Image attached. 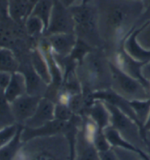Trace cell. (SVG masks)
Segmentation results:
<instances>
[{"label": "cell", "instance_id": "6da1fadb", "mask_svg": "<svg viewBox=\"0 0 150 160\" xmlns=\"http://www.w3.org/2000/svg\"><path fill=\"white\" fill-rule=\"evenodd\" d=\"M143 10L141 0H108L97 12L98 33L104 40L117 42L140 16Z\"/></svg>", "mask_w": 150, "mask_h": 160}, {"label": "cell", "instance_id": "7a4b0ae2", "mask_svg": "<svg viewBox=\"0 0 150 160\" xmlns=\"http://www.w3.org/2000/svg\"><path fill=\"white\" fill-rule=\"evenodd\" d=\"M78 128L73 126L66 134L27 140L14 160H70Z\"/></svg>", "mask_w": 150, "mask_h": 160}, {"label": "cell", "instance_id": "3957f363", "mask_svg": "<svg viewBox=\"0 0 150 160\" xmlns=\"http://www.w3.org/2000/svg\"><path fill=\"white\" fill-rule=\"evenodd\" d=\"M76 72L81 81L82 89L92 91L111 88V70L108 58L92 50L78 64Z\"/></svg>", "mask_w": 150, "mask_h": 160}, {"label": "cell", "instance_id": "277c9868", "mask_svg": "<svg viewBox=\"0 0 150 160\" xmlns=\"http://www.w3.org/2000/svg\"><path fill=\"white\" fill-rule=\"evenodd\" d=\"M104 102L111 113V127L116 129L126 140L137 149L148 153L149 149L142 127L116 107L106 102Z\"/></svg>", "mask_w": 150, "mask_h": 160}, {"label": "cell", "instance_id": "5b68a950", "mask_svg": "<svg viewBox=\"0 0 150 160\" xmlns=\"http://www.w3.org/2000/svg\"><path fill=\"white\" fill-rule=\"evenodd\" d=\"M109 62L111 70V89L113 92L130 102L150 98L149 90L141 81L126 74L110 59Z\"/></svg>", "mask_w": 150, "mask_h": 160}, {"label": "cell", "instance_id": "8992f818", "mask_svg": "<svg viewBox=\"0 0 150 160\" xmlns=\"http://www.w3.org/2000/svg\"><path fill=\"white\" fill-rule=\"evenodd\" d=\"M48 35L59 33H75V24L70 10L54 0L49 27L45 32Z\"/></svg>", "mask_w": 150, "mask_h": 160}, {"label": "cell", "instance_id": "52a82bcc", "mask_svg": "<svg viewBox=\"0 0 150 160\" xmlns=\"http://www.w3.org/2000/svg\"><path fill=\"white\" fill-rule=\"evenodd\" d=\"M75 24V32H81L84 36L87 37L95 31L98 32L97 29V10L93 9L88 4H82L77 7L70 8Z\"/></svg>", "mask_w": 150, "mask_h": 160}, {"label": "cell", "instance_id": "ba28073f", "mask_svg": "<svg viewBox=\"0 0 150 160\" xmlns=\"http://www.w3.org/2000/svg\"><path fill=\"white\" fill-rule=\"evenodd\" d=\"M42 97L25 94L10 102V108L15 122L23 125L33 116Z\"/></svg>", "mask_w": 150, "mask_h": 160}, {"label": "cell", "instance_id": "9c48e42d", "mask_svg": "<svg viewBox=\"0 0 150 160\" xmlns=\"http://www.w3.org/2000/svg\"><path fill=\"white\" fill-rule=\"evenodd\" d=\"M73 160H101L99 151L84 132L82 123L74 138Z\"/></svg>", "mask_w": 150, "mask_h": 160}, {"label": "cell", "instance_id": "30bf717a", "mask_svg": "<svg viewBox=\"0 0 150 160\" xmlns=\"http://www.w3.org/2000/svg\"><path fill=\"white\" fill-rule=\"evenodd\" d=\"M71 127V122H63L54 119L46 124L38 128L31 129L23 127L21 131V139L23 142L39 137H46L59 134H66Z\"/></svg>", "mask_w": 150, "mask_h": 160}, {"label": "cell", "instance_id": "8fae6325", "mask_svg": "<svg viewBox=\"0 0 150 160\" xmlns=\"http://www.w3.org/2000/svg\"><path fill=\"white\" fill-rule=\"evenodd\" d=\"M18 71L23 74L27 85V94L32 96L45 97L49 85L43 81L32 68L30 57L28 59L19 61Z\"/></svg>", "mask_w": 150, "mask_h": 160}, {"label": "cell", "instance_id": "7c38bea8", "mask_svg": "<svg viewBox=\"0 0 150 160\" xmlns=\"http://www.w3.org/2000/svg\"><path fill=\"white\" fill-rule=\"evenodd\" d=\"M54 53L59 57H67L76 45L78 37L75 33L52 34L47 36Z\"/></svg>", "mask_w": 150, "mask_h": 160}, {"label": "cell", "instance_id": "4fadbf2b", "mask_svg": "<svg viewBox=\"0 0 150 160\" xmlns=\"http://www.w3.org/2000/svg\"><path fill=\"white\" fill-rule=\"evenodd\" d=\"M55 103L47 97L41 98L35 112L31 118L24 123L23 127L34 129L42 127L54 119Z\"/></svg>", "mask_w": 150, "mask_h": 160}, {"label": "cell", "instance_id": "5bb4252c", "mask_svg": "<svg viewBox=\"0 0 150 160\" xmlns=\"http://www.w3.org/2000/svg\"><path fill=\"white\" fill-rule=\"evenodd\" d=\"M141 27L132 29L122 41V48L127 54L136 61L141 63H147L150 61V51L146 50L139 44L137 35Z\"/></svg>", "mask_w": 150, "mask_h": 160}, {"label": "cell", "instance_id": "9a60e30c", "mask_svg": "<svg viewBox=\"0 0 150 160\" xmlns=\"http://www.w3.org/2000/svg\"><path fill=\"white\" fill-rule=\"evenodd\" d=\"M84 115L90 117L101 130L111 127V113L103 101L95 99L86 109Z\"/></svg>", "mask_w": 150, "mask_h": 160}, {"label": "cell", "instance_id": "2e32d148", "mask_svg": "<svg viewBox=\"0 0 150 160\" xmlns=\"http://www.w3.org/2000/svg\"><path fill=\"white\" fill-rule=\"evenodd\" d=\"M29 57L32 68L37 74L45 83L50 85L52 81V78L49 64L38 47L31 50L29 52Z\"/></svg>", "mask_w": 150, "mask_h": 160}, {"label": "cell", "instance_id": "e0dca14e", "mask_svg": "<svg viewBox=\"0 0 150 160\" xmlns=\"http://www.w3.org/2000/svg\"><path fill=\"white\" fill-rule=\"evenodd\" d=\"M25 94H27V85L24 75L20 71L13 72L10 83L5 89L8 101L10 103L12 102Z\"/></svg>", "mask_w": 150, "mask_h": 160}, {"label": "cell", "instance_id": "ac0fdd59", "mask_svg": "<svg viewBox=\"0 0 150 160\" xmlns=\"http://www.w3.org/2000/svg\"><path fill=\"white\" fill-rule=\"evenodd\" d=\"M32 9L29 0H10L8 16L14 22L20 23L26 21Z\"/></svg>", "mask_w": 150, "mask_h": 160}, {"label": "cell", "instance_id": "d6986e66", "mask_svg": "<svg viewBox=\"0 0 150 160\" xmlns=\"http://www.w3.org/2000/svg\"><path fill=\"white\" fill-rule=\"evenodd\" d=\"M23 126L20 125L15 137L5 146L0 148V160H14L20 152L23 142L21 139V131Z\"/></svg>", "mask_w": 150, "mask_h": 160}, {"label": "cell", "instance_id": "ffe728a7", "mask_svg": "<svg viewBox=\"0 0 150 160\" xmlns=\"http://www.w3.org/2000/svg\"><path fill=\"white\" fill-rule=\"evenodd\" d=\"M54 0H38L32 8L29 15L38 17L45 25V33L49 27Z\"/></svg>", "mask_w": 150, "mask_h": 160}, {"label": "cell", "instance_id": "44dd1931", "mask_svg": "<svg viewBox=\"0 0 150 160\" xmlns=\"http://www.w3.org/2000/svg\"><path fill=\"white\" fill-rule=\"evenodd\" d=\"M20 63L13 51L5 48H0V72L18 71Z\"/></svg>", "mask_w": 150, "mask_h": 160}, {"label": "cell", "instance_id": "7402d4cb", "mask_svg": "<svg viewBox=\"0 0 150 160\" xmlns=\"http://www.w3.org/2000/svg\"><path fill=\"white\" fill-rule=\"evenodd\" d=\"M104 133L106 138H107L108 142H109L111 148H121L128 149L134 151H138V152H143L138 149H137L136 147L126 140L116 129L113 128L111 127H108L106 129H104Z\"/></svg>", "mask_w": 150, "mask_h": 160}, {"label": "cell", "instance_id": "603a6c76", "mask_svg": "<svg viewBox=\"0 0 150 160\" xmlns=\"http://www.w3.org/2000/svg\"><path fill=\"white\" fill-rule=\"evenodd\" d=\"M15 124L10 103L6 98L5 90L0 87V129Z\"/></svg>", "mask_w": 150, "mask_h": 160}, {"label": "cell", "instance_id": "cb8c5ba5", "mask_svg": "<svg viewBox=\"0 0 150 160\" xmlns=\"http://www.w3.org/2000/svg\"><path fill=\"white\" fill-rule=\"evenodd\" d=\"M138 124L142 127L147 122L150 112V98L143 100H133L130 102Z\"/></svg>", "mask_w": 150, "mask_h": 160}, {"label": "cell", "instance_id": "d4e9b609", "mask_svg": "<svg viewBox=\"0 0 150 160\" xmlns=\"http://www.w3.org/2000/svg\"><path fill=\"white\" fill-rule=\"evenodd\" d=\"M25 29L29 36L35 37L45 33V25L38 17L29 15L25 21Z\"/></svg>", "mask_w": 150, "mask_h": 160}, {"label": "cell", "instance_id": "484cf974", "mask_svg": "<svg viewBox=\"0 0 150 160\" xmlns=\"http://www.w3.org/2000/svg\"><path fill=\"white\" fill-rule=\"evenodd\" d=\"M119 160H150L148 153L121 148H112Z\"/></svg>", "mask_w": 150, "mask_h": 160}, {"label": "cell", "instance_id": "4316f807", "mask_svg": "<svg viewBox=\"0 0 150 160\" xmlns=\"http://www.w3.org/2000/svg\"><path fill=\"white\" fill-rule=\"evenodd\" d=\"M74 114L67 104L59 102L55 103L54 107V119L69 122L73 118Z\"/></svg>", "mask_w": 150, "mask_h": 160}, {"label": "cell", "instance_id": "83f0119b", "mask_svg": "<svg viewBox=\"0 0 150 160\" xmlns=\"http://www.w3.org/2000/svg\"><path fill=\"white\" fill-rule=\"evenodd\" d=\"M20 125L15 124L0 129V148L8 143L18 132Z\"/></svg>", "mask_w": 150, "mask_h": 160}, {"label": "cell", "instance_id": "f1b7e54d", "mask_svg": "<svg viewBox=\"0 0 150 160\" xmlns=\"http://www.w3.org/2000/svg\"><path fill=\"white\" fill-rule=\"evenodd\" d=\"M137 40L143 48L150 51V21H147L141 26L137 35Z\"/></svg>", "mask_w": 150, "mask_h": 160}, {"label": "cell", "instance_id": "f546056e", "mask_svg": "<svg viewBox=\"0 0 150 160\" xmlns=\"http://www.w3.org/2000/svg\"><path fill=\"white\" fill-rule=\"evenodd\" d=\"M93 143H94L97 150L99 151V153L103 152V151H106L112 148L106 137L104 131L103 130H99L97 132L94 139H93Z\"/></svg>", "mask_w": 150, "mask_h": 160}, {"label": "cell", "instance_id": "4dcf8cb0", "mask_svg": "<svg viewBox=\"0 0 150 160\" xmlns=\"http://www.w3.org/2000/svg\"><path fill=\"white\" fill-rule=\"evenodd\" d=\"M11 76H12V73L10 72H0V87L5 90L10 83V79H11Z\"/></svg>", "mask_w": 150, "mask_h": 160}, {"label": "cell", "instance_id": "1f68e13d", "mask_svg": "<svg viewBox=\"0 0 150 160\" xmlns=\"http://www.w3.org/2000/svg\"><path fill=\"white\" fill-rule=\"evenodd\" d=\"M99 154L101 160H119L113 148L103 152H100Z\"/></svg>", "mask_w": 150, "mask_h": 160}, {"label": "cell", "instance_id": "d6a6232c", "mask_svg": "<svg viewBox=\"0 0 150 160\" xmlns=\"http://www.w3.org/2000/svg\"><path fill=\"white\" fill-rule=\"evenodd\" d=\"M65 8L70 9V8L77 7L83 4V0H58Z\"/></svg>", "mask_w": 150, "mask_h": 160}, {"label": "cell", "instance_id": "836d02e7", "mask_svg": "<svg viewBox=\"0 0 150 160\" xmlns=\"http://www.w3.org/2000/svg\"><path fill=\"white\" fill-rule=\"evenodd\" d=\"M141 75L144 81L148 83H150V61L145 63L141 68Z\"/></svg>", "mask_w": 150, "mask_h": 160}, {"label": "cell", "instance_id": "e575fe53", "mask_svg": "<svg viewBox=\"0 0 150 160\" xmlns=\"http://www.w3.org/2000/svg\"><path fill=\"white\" fill-rule=\"evenodd\" d=\"M10 0H0V14L8 16Z\"/></svg>", "mask_w": 150, "mask_h": 160}, {"label": "cell", "instance_id": "d590c367", "mask_svg": "<svg viewBox=\"0 0 150 160\" xmlns=\"http://www.w3.org/2000/svg\"><path fill=\"white\" fill-rule=\"evenodd\" d=\"M143 131H150V112H149V116H148L147 119V122L143 125Z\"/></svg>", "mask_w": 150, "mask_h": 160}, {"label": "cell", "instance_id": "8d00e7d4", "mask_svg": "<svg viewBox=\"0 0 150 160\" xmlns=\"http://www.w3.org/2000/svg\"><path fill=\"white\" fill-rule=\"evenodd\" d=\"M144 135H145V139L147 140V142H150V131H145Z\"/></svg>", "mask_w": 150, "mask_h": 160}, {"label": "cell", "instance_id": "74e56055", "mask_svg": "<svg viewBox=\"0 0 150 160\" xmlns=\"http://www.w3.org/2000/svg\"><path fill=\"white\" fill-rule=\"evenodd\" d=\"M91 0H83V4H88L90 2Z\"/></svg>", "mask_w": 150, "mask_h": 160}, {"label": "cell", "instance_id": "f35d334b", "mask_svg": "<svg viewBox=\"0 0 150 160\" xmlns=\"http://www.w3.org/2000/svg\"><path fill=\"white\" fill-rule=\"evenodd\" d=\"M147 146H148V147H149V149H150V142H147Z\"/></svg>", "mask_w": 150, "mask_h": 160}, {"label": "cell", "instance_id": "ab89813d", "mask_svg": "<svg viewBox=\"0 0 150 160\" xmlns=\"http://www.w3.org/2000/svg\"><path fill=\"white\" fill-rule=\"evenodd\" d=\"M148 155H149V159H150V149L149 150V152H148Z\"/></svg>", "mask_w": 150, "mask_h": 160}, {"label": "cell", "instance_id": "60d3db41", "mask_svg": "<svg viewBox=\"0 0 150 160\" xmlns=\"http://www.w3.org/2000/svg\"><path fill=\"white\" fill-rule=\"evenodd\" d=\"M149 92H150V83H149Z\"/></svg>", "mask_w": 150, "mask_h": 160}, {"label": "cell", "instance_id": "b9f144b4", "mask_svg": "<svg viewBox=\"0 0 150 160\" xmlns=\"http://www.w3.org/2000/svg\"><path fill=\"white\" fill-rule=\"evenodd\" d=\"M130 1H132V0H130Z\"/></svg>", "mask_w": 150, "mask_h": 160}, {"label": "cell", "instance_id": "7bdbcfd3", "mask_svg": "<svg viewBox=\"0 0 150 160\" xmlns=\"http://www.w3.org/2000/svg\"><path fill=\"white\" fill-rule=\"evenodd\" d=\"M2 48V47H1V46H0V48Z\"/></svg>", "mask_w": 150, "mask_h": 160}]
</instances>
